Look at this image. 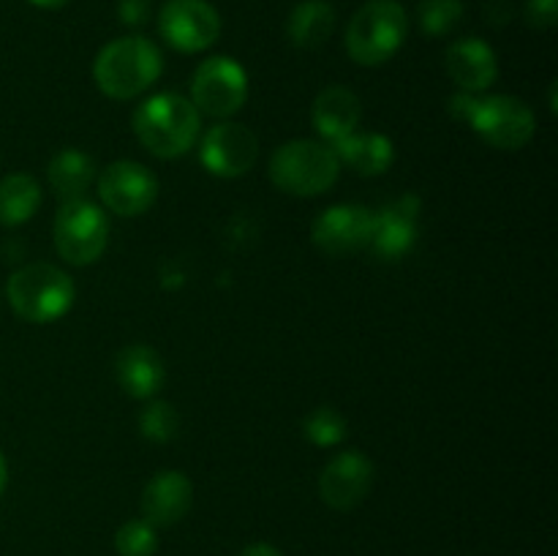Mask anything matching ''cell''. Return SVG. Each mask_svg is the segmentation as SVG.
Here are the masks:
<instances>
[{
	"label": "cell",
	"mask_w": 558,
	"mask_h": 556,
	"mask_svg": "<svg viewBox=\"0 0 558 556\" xmlns=\"http://www.w3.org/2000/svg\"><path fill=\"white\" fill-rule=\"evenodd\" d=\"M163 71L161 49L145 36L114 38L93 63V82L104 96L129 101L156 85Z\"/></svg>",
	"instance_id": "6da1fadb"
},
{
	"label": "cell",
	"mask_w": 558,
	"mask_h": 556,
	"mask_svg": "<svg viewBox=\"0 0 558 556\" xmlns=\"http://www.w3.org/2000/svg\"><path fill=\"white\" fill-rule=\"evenodd\" d=\"M202 114L178 93H158L134 112V134L156 158H180L194 147Z\"/></svg>",
	"instance_id": "7a4b0ae2"
},
{
	"label": "cell",
	"mask_w": 558,
	"mask_h": 556,
	"mask_svg": "<svg viewBox=\"0 0 558 556\" xmlns=\"http://www.w3.org/2000/svg\"><path fill=\"white\" fill-rule=\"evenodd\" d=\"M11 311L31 325H49L65 316L74 305V278L49 262H33L11 273L5 283Z\"/></svg>",
	"instance_id": "3957f363"
},
{
	"label": "cell",
	"mask_w": 558,
	"mask_h": 556,
	"mask_svg": "<svg viewBox=\"0 0 558 556\" xmlns=\"http://www.w3.org/2000/svg\"><path fill=\"white\" fill-rule=\"evenodd\" d=\"M341 161L327 142H283L270 158V180L292 196H319L336 185Z\"/></svg>",
	"instance_id": "277c9868"
},
{
	"label": "cell",
	"mask_w": 558,
	"mask_h": 556,
	"mask_svg": "<svg viewBox=\"0 0 558 556\" xmlns=\"http://www.w3.org/2000/svg\"><path fill=\"white\" fill-rule=\"evenodd\" d=\"M409 16L398 0H368L352 16L347 31V52L360 65H381L403 47Z\"/></svg>",
	"instance_id": "5b68a950"
},
{
	"label": "cell",
	"mask_w": 558,
	"mask_h": 556,
	"mask_svg": "<svg viewBox=\"0 0 558 556\" xmlns=\"http://www.w3.org/2000/svg\"><path fill=\"white\" fill-rule=\"evenodd\" d=\"M54 249L69 265H93L101 259L109 240V221L98 205L87 200H69L52 223Z\"/></svg>",
	"instance_id": "8992f818"
},
{
	"label": "cell",
	"mask_w": 558,
	"mask_h": 556,
	"mask_svg": "<svg viewBox=\"0 0 558 556\" xmlns=\"http://www.w3.org/2000/svg\"><path fill=\"white\" fill-rule=\"evenodd\" d=\"M466 123L499 150H521L537 134V118L532 107L515 96L474 98Z\"/></svg>",
	"instance_id": "52a82bcc"
},
{
	"label": "cell",
	"mask_w": 558,
	"mask_h": 556,
	"mask_svg": "<svg viewBox=\"0 0 558 556\" xmlns=\"http://www.w3.org/2000/svg\"><path fill=\"white\" fill-rule=\"evenodd\" d=\"M245 98H248V76L238 60L216 55L194 71L191 104L199 114L227 120L243 109Z\"/></svg>",
	"instance_id": "ba28073f"
},
{
	"label": "cell",
	"mask_w": 558,
	"mask_h": 556,
	"mask_svg": "<svg viewBox=\"0 0 558 556\" xmlns=\"http://www.w3.org/2000/svg\"><path fill=\"white\" fill-rule=\"evenodd\" d=\"M158 31L178 52H205L221 36V16L207 0H167L158 14Z\"/></svg>",
	"instance_id": "9c48e42d"
},
{
	"label": "cell",
	"mask_w": 558,
	"mask_h": 556,
	"mask_svg": "<svg viewBox=\"0 0 558 556\" xmlns=\"http://www.w3.org/2000/svg\"><path fill=\"white\" fill-rule=\"evenodd\" d=\"M98 196L112 213L136 218L158 200V178L136 161H114L98 178Z\"/></svg>",
	"instance_id": "30bf717a"
},
{
	"label": "cell",
	"mask_w": 558,
	"mask_h": 556,
	"mask_svg": "<svg viewBox=\"0 0 558 556\" xmlns=\"http://www.w3.org/2000/svg\"><path fill=\"white\" fill-rule=\"evenodd\" d=\"M420 207H423V202L417 194H403L381 207L379 213H374L368 249L379 259H403L414 249L420 234Z\"/></svg>",
	"instance_id": "8fae6325"
},
{
	"label": "cell",
	"mask_w": 558,
	"mask_h": 556,
	"mask_svg": "<svg viewBox=\"0 0 558 556\" xmlns=\"http://www.w3.org/2000/svg\"><path fill=\"white\" fill-rule=\"evenodd\" d=\"M259 156V140L240 123H218L202 136L199 158L216 178H240L254 167Z\"/></svg>",
	"instance_id": "7c38bea8"
},
{
	"label": "cell",
	"mask_w": 558,
	"mask_h": 556,
	"mask_svg": "<svg viewBox=\"0 0 558 556\" xmlns=\"http://www.w3.org/2000/svg\"><path fill=\"white\" fill-rule=\"evenodd\" d=\"M374 485V463L365 452H338L319 474V496L332 510H354L365 501Z\"/></svg>",
	"instance_id": "4fadbf2b"
},
{
	"label": "cell",
	"mask_w": 558,
	"mask_h": 556,
	"mask_svg": "<svg viewBox=\"0 0 558 556\" xmlns=\"http://www.w3.org/2000/svg\"><path fill=\"white\" fill-rule=\"evenodd\" d=\"M374 213L360 205H332L314 218L311 240L319 251L330 256H349L368 249Z\"/></svg>",
	"instance_id": "5bb4252c"
},
{
	"label": "cell",
	"mask_w": 558,
	"mask_h": 556,
	"mask_svg": "<svg viewBox=\"0 0 558 556\" xmlns=\"http://www.w3.org/2000/svg\"><path fill=\"white\" fill-rule=\"evenodd\" d=\"M191 501H194V485L189 474L167 469L158 472L142 491V516L153 527H174L191 510Z\"/></svg>",
	"instance_id": "9a60e30c"
},
{
	"label": "cell",
	"mask_w": 558,
	"mask_h": 556,
	"mask_svg": "<svg viewBox=\"0 0 558 556\" xmlns=\"http://www.w3.org/2000/svg\"><path fill=\"white\" fill-rule=\"evenodd\" d=\"M447 74L461 93H483L499 76V60L483 38H458L447 49Z\"/></svg>",
	"instance_id": "2e32d148"
},
{
	"label": "cell",
	"mask_w": 558,
	"mask_h": 556,
	"mask_svg": "<svg viewBox=\"0 0 558 556\" xmlns=\"http://www.w3.org/2000/svg\"><path fill=\"white\" fill-rule=\"evenodd\" d=\"M360 118H363V104L349 87L341 85L325 87L311 107V123L330 147L354 134Z\"/></svg>",
	"instance_id": "e0dca14e"
},
{
	"label": "cell",
	"mask_w": 558,
	"mask_h": 556,
	"mask_svg": "<svg viewBox=\"0 0 558 556\" xmlns=\"http://www.w3.org/2000/svg\"><path fill=\"white\" fill-rule=\"evenodd\" d=\"M114 376L118 385L129 392L131 398H153L163 387L167 379V365L161 354L147 343H131L114 360Z\"/></svg>",
	"instance_id": "ac0fdd59"
},
{
	"label": "cell",
	"mask_w": 558,
	"mask_h": 556,
	"mask_svg": "<svg viewBox=\"0 0 558 556\" xmlns=\"http://www.w3.org/2000/svg\"><path fill=\"white\" fill-rule=\"evenodd\" d=\"M338 161L347 164L349 169H354L363 178H376V174H385L387 169L396 161V147H392L390 136L385 134H349L347 140H341L338 145H332Z\"/></svg>",
	"instance_id": "d6986e66"
},
{
	"label": "cell",
	"mask_w": 558,
	"mask_h": 556,
	"mask_svg": "<svg viewBox=\"0 0 558 556\" xmlns=\"http://www.w3.org/2000/svg\"><path fill=\"white\" fill-rule=\"evenodd\" d=\"M336 31V11L325 0H305L289 14L287 36L300 49H319Z\"/></svg>",
	"instance_id": "ffe728a7"
},
{
	"label": "cell",
	"mask_w": 558,
	"mask_h": 556,
	"mask_svg": "<svg viewBox=\"0 0 558 556\" xmlns=\"http://www.w3.org/2000/svg\"><path fill=\"white\" fill-rule=\"evenodd\" d=\"M47 178L54 194L63 196L65 202L82 200L85 191L93 185V180H96V164L87 153L69 147V150L54 153L47 167Z\"/></svg>",
	"instance_id": "44dd1931"
},
{
	"label": "cell",
	"mask_w": 558,
	"mask_h": 556,
	"mask_svg": "<svg viewBox=\"0 0 558 556\" xmlns=\"http://www.w3.org/2000/svg\"><path fill=\"white\" fill-rule=\"evenodd\" d=\"M41 207V185L33 174L11 172L0 180V223L20 227Z\"/></svg>",
	"instance_id": "7402d4cb"
},
{
	"label": "cell",
	"mask_w": 558,
	"mask_h": 556,
	"mask_svg": "<svg viewBox=\"0 0 558 556\" xmlns=\"http://www.w3.org/2000/svg\"><path fill=\"white\" fill-rule=\"evenodd\" d=\"M303 434L316 447H336L347 439L349 425L347 418L336 407H316L303 420Z\"/></svg>",
	"instance_id": "603a6c76"
},
{
	"label": "cell",
	"mask_w": 558,
	"mask_h": 556,
	"mask_svg": "<svg viewBox=\"0 0 558 556\" xmlns=\"http://www.w3.org/2000/svg\"><path fill=\"white\" fill-rule=\"evenodd\" d=\"M180 414L169 401H153L140 414V434L156 445H167L178 436Z\"/></svg>",
	"instance_id": "cb8c5ba5"
},
{
	"label": "cell",
	"mask_w": 558,
	"mask_h": 556,
	"mask_svg": "<svg viewBox=\"0 0 558 556\" xmlns=\"http://www.w3.org/2000/svg\"><path fill=\"white\" fill-rule=\"evenodd\" d=\"M114 551L120 556H153L158 551L156 527L150 521H145V518L125 521L114 532Z\"/></svg>",
	"instance_id": "d4e9b609"
},
{
	"label": "cell",
	"mask_w": 558,
	"mask_h": 556,
	"mask_svg": "<svg viewBox=\"0 0 558 556\" xmlns=\"http://www.w3.org/2000/svg\"><path fill=\"white\" fill-rule=\"evenodd\" d=\"M417 16L425 36H447L463 20V3L461 0H423Z\"/></svg>",
	"instance_id": "484cf974"
},
{
	"label": "cell",
	"mask_w": 558,
	"mask_h": 556,
	"mask_svg": "<svg viewBox=\"0 0 558 556\" xmlns=\"http://www.w3.org/2000/svg\"><path fill=\"white\" fill-rule=\"evenodd\" d=\"M526 22L537 31H550L558 22V0H529Z\"/></svg>",
	"instance_id": "4316f807"
},
{
	"label": "cell",
	"mask_w": 558,
	"mask_h": 556,
	"mask_svg": "<svg viewBox=\"0 0 558 556\" xmlns=\"http://www.w3.org/2000/svg\"><path fill=\"white\" fill-rule=\"evenodd\" d=\"M153 14V0H118V16L123 25L142 27Z\"/></svg>",
	"instance_id": "83f0119b"
},
{
	"label": "cell",
	"mask_w": 558,
	"mask_h": 556,
	"mask_svg": "<svg viewBox=\"0 0 558 556\" xmlns=\"http://www.w3.org/2000/svg\"><path fill=\"white\" fill-rule=\"evenodd\" d=\"M240 556H281V551L270 543H254L243 551Z\"/></svg>",
	"instance_id": "f1b7e54d"
},
{
	"label": "cell",
	"mask_w": 558,
	"mask_h": 556,
	"mask_svg": "<svg viewBox=\"0 0 558 556\" xmlns=\"http://www.w3.org/2000/svg\"><path fill=\"white\" fill-rule=\"evenodd\" d=\"M27 3L38 5V9H63L69 0H27Z\"/></svg>",
	"instance_id": "f546056e"
},
{
	"label": "cell",
	"mask_w": 558,
	"mask_h": 556,
	"mask_svg": "<svg viewBox=\"0 0 558 556\" xmlns=\"http://www.w3.org/2000/svg\"><path fill=\"white\" fill-rule=\"evenodd\" d=\"M5 483H9V467H5V458L3 452H0V496H3Z\"/></svg>",
	"instance_id": "4dcf8cb0"
}]
</instances>
